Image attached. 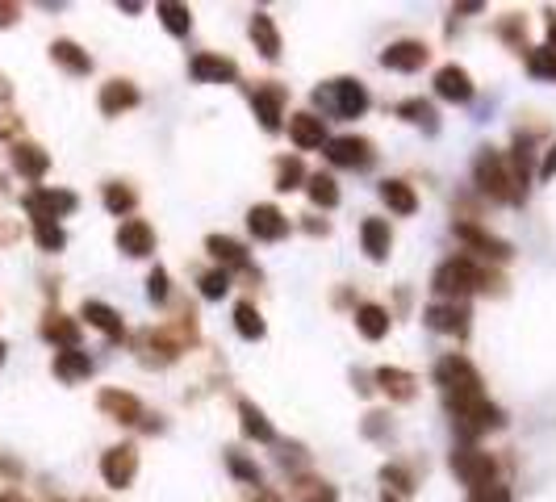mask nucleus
<instances>
[{
  "label": "nucleus",
  "instance_id": "1",
  "mask_svg": "<svg viewBox=\"0 0 556 502\" xmlns=\"http://www.w3.org/2000/svg\"><path fill=\"white\" fill-rule=\"evenodd\" d=\"M477 185L485 188L490 197H498V201H514V172H506V159L494 151H481L477 155Z\"/></svg>",
  "mask_w": 556,
  "mask_h": 502
},
{
  "label": "nucleus",
  "instance_id": "2",
  "mask_svg": "<svg viewBox=\"0 0 556 502\" xmlns=\"http://www.w3.org/2000/svg\"><path fill=\"white\" fill-rule=\"evenodd\" d=\"M436 377H439V385H444L452 398H473V393H481V377L473 372V364L460 361V356H447V361H439Z\"/></svg>",
  "mask_w": 556,
  "mask_h": 502
},
{
  "label": "nucleus",
  "instance_id": "3",
  "mask_svg": "<svg viewBox=\"0 0 556 502\" xmlns=\"http://www.w3.org/2000/svg\"><path fill=\"white\" fill-rule=\"evenodd\" d=\"M25 209L34 214V222H55L59 214L76 209V193H67V188H38V193L25 197Z\"/></svg>",
  "mask_w": 556,
  "mask_h": 502
},
{
  "label": "nucleus",
  "instance_id": "4",
  "mask_svg": "<svg viewBox=\"0 0 556 502\" xmlns=\"http://www.w3.org/2000/svg\"><path fill=\"white\" fill-rule=\"evenodd\" d=\"M481 285V273L473 268L469 260H447L444 268L436 273V289L444 297H456V294H469V289H477Z\"/></svg>",
  "mask_w": 556,
  "mask_h": 502
},
{
  "label": "nucleus",
  "instance_id": "5",
  "mask_svg": "<svg viewBox=\"0 0 556 502\" xmlns=\"http://www.w3.org/2000/svg\"><path fill=\"white\" fill-rule=\"evenodd\" d=\"M452 469L465 478V486H473V490H490L494 481V460L485 457V452H473V448H465V452H456L452 457Z\"/></svg>",
  "mask_w": 556,
  "mask_h": 502
},
{
  "label": "nucleus",
  "instance_id": "6",
  "mask_svg": "<svg viewBox=\"0 0 556 502\" xmlns=\"http://www.w3.org/2000/svg\"><path fill=\"white\" fill-rule=\"evenodd\" d=\"M134 469H139V452H134L130 444L110 448V452H105V460H101V473H105V481H110L113 490H121V486H130Z\"/></svg>",
  "mask_w": 556,
  "mask_h": 502
},
{
  "label": "nucleus",
  "instance_id": "7",
  "mask_svg": "<svg viewBox=\"0 0 556 502\" xmlns=\"http://www.w3.org/2000/svg\"><path fill=\"white\" fill-rule=\"evenodd\" d=\"M327 101H335V110L343 113V118H360V113L369 110V92H364V84H356V80H335V84L327 88Z\"/></svg>",
  "mask_w": 556,
  "mask_h": 502
},
{
  "label": "nucleus",
  "instance_id": "8",
  "mask_svg": "<svg viewBox=\"0 0 556 502\" xmlns=\"http://www.w3.org/2000/svg\"><path fill=\"white\" fill-rule=\"evenodd\" d=\"M247 227L255 239H284V235H289V218H284L276 206H255L247 214Z\"/></svg>",
  "mask_w": 556,
  "mask_h": 502
},
{
  "label": "nucleus",
  "instance_id": "9",
  "mask_svg": "<svg viewBox=\"0 0 556 502\" xmlns=\"http://www.w3.org/2000/svg\"><path fill=\"white\" fill-rule=\"evenodd\" d=\"M327 159H331V164H339V168H364L372 159V147L364 139H351V134H348V139H335V142H331V147H327Z\"/></svg>",
  "mask_w": 556,
  "mask_h": 502
},
{
  "label": "nucleus",
  "instance_id": "10",
  "mask_svg": "<svg viewBox=\"0 0 556 502\" xmlns=\"http://www.w3.org/2000/svg\"><path fill=\"white\" fill-rule=\"evenodd\" d=\"M436 92H439L444 101H469V97H473V80H469V72H465V67H456V63L439 67Z\"/></svg>",
  "mask_w": 556,
  "mask_h": 502
},
{
  "label": "nucleus",
  "instance_id": "11",
  "mask_svg": "<svg viewBox=\"0 0 556 502\" xmlns=\"http://www.w3.org/2000/svg\"><path fill=\"white\" fill-rule=\"evenodd\" d=\"M118 247L126 251V256H147V251L155 247V235H151V227L142 218H130V222H121V230H118Z\"/></svg>",
  "mask_w": 556,
  "mask_h": 502
},
{
  "label": "nucleus",
  "instance_id": "12",
  "mask_svg": "<svg viewBox=\"0 0 556 502\" xmlns=\"http://www.w3.org/2000/svg\"><path fill=\"white\" fill-rule=\"evenodd\" d=\"M381 63L393 67V72H418V67L427 63V46L423 43H393L381 55Z\"/></svg>",
  "mask_w": 556,
  "mask_h": 502
},
{
  "label": "nucleus",
  "instance_id": "13",
  "mask_svg": "<svg viewBox=\"0 0 556 502\" xmlns=\"http://www.w3.org/2000/svg\"><path fill=\"white\" fill-rule=\"evenodd\" d=\"M289 139H293L302 151H310V147H322V139H327V130H322V118H314V113H297V118H289Z\"/></svg>",
  "mask_w": 556,
  "mask_h": 502
},
{
  "label": "nucleus",
  "instance_id": "14",
  "mask_svg": "<svg viewBox=\"0 0 556 502\" xmlns=\"http://www.w3.org/2000/svg\"><path fill=\"white\" fill-rule=\"evenodd\" d=\"M101 410H110L118 423H139L142 419V402L134 393H121V390H105L101 393Z\"/></svg>",
  "mask_w": 556,
  "mask_h": 502
},
{
  "label": "nucleus",
  "instance_id": "15",
  "mask_svg": "<svg viewBox=\"0 0 556 502\" xmlns=\"http://www.w3.org/2000/svg\"><path fill=\"white\" fill-rule=\"evenodd\" d=\"M139 105V88L126 84V80H110V84L101 88V110L110 113H121V110H134Z\"/></svg>",
  "mask_w": 556,
  "mask_h": 502
},
{
  "label": "nucleus",
  "instance_id": "16",
  "mask_svg": "<svg viewBox=\"0 0 556 502\" xmlns=\"http://www.w3.org/2000/svg\"><path fill=\"white\" fill-rule=\"evenodd\" d=\"M193 76L201 80V84H226V80H235V63L222 55H197Z\"/></svg>",
  "mask_w": 556,
  "mask_h": 502
},
{
  "label": "nucleus",
  "instance_id": "17",
  "mask_svg": "<svg viewBox=\"0 0 556 502\" xmlns=\"http://www.w3.org/2000/svg\"><path fill=\"white\" fill-rule=\"evenodd\" d=\"M13 168H17L22 176H30V180H38V176L51 168V159H46L43 147H34V142H17V147H13Z\"/></svg>",
  "mask_w": 556,
  "mask_h": 502
},
{
  "label": "nucleus",
  "instance_id": "18",
  "mask_svg": "<svg viewBox=\"0 0 556 502\" xmlns=\"http://www.w3.org/2000/svg\"><path fill=\"white\" fill-rule=\"evenodd\" d=\"M281 101H284V88H276V84L255 88V113H260V121L268 130L281 126Z\"/></svg>",
  "mask_w": 556,
  "mask_h": 502
},
{
  "label": "nucleus",
  "instance_id": "19",
  "mask_svg": "<svg viewBox=\"0 0 556 502\" xmlns=\"http://www.w3.org/2000/svg\"><path fill=\"white\" fill-rule=\"evenodd\" d=\"M456 235H460L465 243H473V247H477L481 256H494V260H506V256H511V247H506V243L494 239V235H485V230H477V227H469V222H460Z\"/></svg>",
  "mask_w": 556,
  "mask_h": 502
},
{
  "label": "nucleus",
  "instance_id": "20",
  "mask_svg": "<svg viewBox=\"0 0 556 502\" xmlns=\"http://www.w3.org/2000/svg\"><path fill=\"white\" fill-rule=\"evenodd\" d=\"M251 38L260 43L264 59L281 55V34H276V25H273V17H268V13H255V17H251Z\"/></svg>",
  "mask_w": 556,
  "mask_h": 502
},
{
  "label": "nucleus",
  "instance_id": "21",
  "mask_svg": "<svg viewBox=\"0 0 556 502\" xmlns=\"http://www.w3.org/2000/svg\"><path fill=\"white\" fill-rule=\"evenodd\" d=\"M92 372V361H88V352H76V348H63L55 356V377H63V381H80V377H88Z\"/></svg>",
  "mask_w": 556,
  "mask_h": 502
},
{
  "label": "nucleus",
  "instance_id": "22",
  "mask_svg": "<svg viewBox=\"0 0 556 502\" xmlns=\"http://www.w3.org/2000/svg\"><path fill=\"white\" fill-rule=\"evenodd\" d=\"M43 335H46V339H55V343H63V348H76V343H80L76 318H67V314H46Z\"/></svg>",
  "mask_w": 556,
  "mask_h": 502
},
{
  "label": "nucleus",
  "instance_id": "23",
  "mask_svg": "<svg viewBox=\"0 0 556 502\" xmlns=\"http://www.w3.org/2000/svg\"><path fill=\"white\" fill-rule=\"evenodd\" d=\"M51 59H55L59 67H67V72H76V76H84L88 67H92V59H88L76 43H67V38H59V43L51 46Z\"/></svg>",
  "mask_w": 556,
  "mask_h": 502
},
{
  "label": "nucleus",
  "instance_id": "24",
  "mask_svg": "<svg viewBox=\"0 0 556 502\" xmlns=\"http://www.w3.org/2000/svg\"><path fill=\"white\" fill-rule=\"evenodd\" d=\"M381 197H385V206L398 209V214H415V209H418L415 188L402 185V180H385V185H381Z\"/></svg>",
  "mask_w": 556,
  "mask_h": 502
},
{
  "label": "nucleus",
  "instance_id": "25",
  "mask_svg": "<svg viewBox=\"0 0 556 502\" xmlns=\"http://www.w3.org/2000/svg\"><path fill=\"white\" fill-rule=\"evenodd\" d=\"M360 239H364V251H369L372 260H385V251H389V227L381 218H369L360 227Z\"/></svg>",
  "mask_w": 556,
  "mask_h": 502
},
{
  "label": "nucleus",
  "instance_id": "26",
  "mask_svg": "<svg viewBox=\"0 0 556 502\" xmlns=\"http://www.w3.org/2000/svg\"><path fill=\"white\" fill-rule=\"evenodd\" d=\"M84 318H88V323H92L97 331H105V335H113V339L121 335V318H118V310H110L105 302H84Z\"/></svg>",
  "mask_w": 556,
  "mask_h": 502
},
{
  "label": "nucleus",
  "instance_id": "27",
  "mask_svg": "<svg viewBox=\"0 0 556 502\" xmlns=\"http://www.w3.org/2000/svg\"><path fill=\"white\" fill-rule=\"evenodd\" d=\"M356 327H360L364 339H381L389 331V314L381 306H360L356 310Z\"/></svg>",
  "mask_w": 556,
  "mask_h": 502
},
{
  "label": "nucleus",
  "instance_id": "28",
  "mask_svg": "<svg viewBox=\"0 0 556 502\" xmlns=\"http://www.w3.org/2000/svg\"><path fill=\"white\" fill-rule=\"evenodd\" d=\"M239 415H243V431H247L251 439H260V444H268V439L276 436V431H273V423H268V419H264V415H260V410H255V406H251V402H243V406H239Z\"/></svg>",
  "mask_w": 556,
  "mask_h": 502
},
{
  "label": "nucleus",
  "instance_id": "29",
  "mask_svg": "<svg viewBox=\"0 0 556 502\" xmlns=\"http://www.w3.org/2000/svg\"><path fill=\"white\" fill-rule=\"evenodd\" d=\"M377 381H381L385 393L402 398V402L415 393V377H410V372H402V369H381V372H377Z\"/></svg>",
  "mask_w": 556,
  "mask_h": 502
},
{
  "label": "nucleus",
  "instance_id": "30",
  "mask_svg": "<svg viewBox=\"0 0 556 502\" xmlns=\"http://www.w3.org/2000/svg\"><path fill=\"white\" fill-rule=\"evenodd\" d=\"M206 247L214 251V256H218L222 264H230V268H243V264H247V251H243L235 239H222V235H209V243H206Z\"/></svg>",
  "mask_w": 556,
  "mask_h": 502
},
{
  "label": "nucleus",
  "instance_id": "31",
  "mask_svg": "<svg viewBox=\"0 0 556 502\" xmlns=\"http://www.w3.org/2000/svg\"><path fill=\"white\" fill-rule=\"evenodd\" d=\"M427 323L436 331H465V310L460 306H431L427 310Z\"/></svg>",
  "mask_w": 556,
  "mask_h": 502
},
{
  "label": "nucleus",
  "instance_id": "32",
  "mask_svg": "<svg viewBox=\"0 0 556 502\" xmlns=\"http://www.w3.org/2000/svg\"><path fill=\"white\" fill-rule=\"evenodd\" d=\"M235 327H239L243 339H260L264 335V318L260 310L251 306V302H239V310H235Z\"/></svg>",
  "mask_w": 556,
  "mask_h": 502
},
{
  "label": "nucleus",
  "instance_id": "33",
  "mask_svg": "<svg viewBox=\"0 0 556 502\" xmlns=\"http://www.w3.org/2000/svg\"><path fill=\"white\" fill-rule=\"evenodd\" d=\"M159 13H164V25L172 34H188V25H193V13H188L185 5H172V0H164V5H159Z\"/></svg>",
  "mask_w": 556,
  "mask_h": 502
},
{
  "label": "nucleus",
  "instance_id": "34",
  "mask_svg": "<svg viewBox=\"0 0 556 502\" xmlns=\"http://www.w3.org/2000/svg\"><path fill=\"white\" fill-rule=\"evenodd\" d=\"M310 197H314V206H335L339 201V188H335V180H331V176H310Z\"/></svg>",
  "mask_w": 556,
  "mask_h": 502
},
{
  "label": "nucleus",
  "instance_id": "35",
  "mask_svg": "<svg viewBox=\"0 0 556 502\" xmlns=\"http://www.w3.org/2000/svg\"><path fill=\"white\" fill-rule=\"evenodd\" d=\"M293 502H335V490L322 481H302V486H293Z\"/></svg>",
  "mask_w": 556,
  "mask_h": 502
},
{
  "label": "nucleus",
  "instance_id": "36",
  "mask_svg": "<svg viewBox=\"0 0 556 502\" xmlns=\"http://www.w3.org/2000/svg\"><path fill=\"white\" fill-rule=\"evenodd\" d=\"M34 239H38V247L43 251H59L63 247V230L55 227V222H34Z\"/></svg>",
  "mask_w": 556,
  "mask_h": 502
},
{
  "label": "nucleus",
  "instance_id": "37",
  "mask_svg": "<svg viewBox=\"0 0 556 502\" xmlns=\"http://www.w3.org/2000/svg\"><path fill=\"white\" fill-rule=\"evenodd\" d=\"M398 113H402V118H410V121H423V126H436V110H431L427 101H406Z\"/></svg>",
  "mask_w": 556,
  "mask_h": 502
},
{
  "label": "nucleus",
  "instance_id": "38",
  "mask_svg": "<svg viewBox=\"0 0 556 502\" xmlns=\"http://www.w3.org/2000/svg\"><path fill=\"white\" fill-rule=\"evenodd\" d=\"M105 206H110L113 214H126V209L134 206V193L130 188H121V185H110L105 188Z\"/></svg>",
  "mask_w": 556,
  "mask_h": 502
},
{
  "label": "nucleus",
  "instance_id": "39",
  "mask_svg": "<svg viewBox=\"0 0 556 502\" xmlns=\"http://www.w3.org/2000/svg\"><path fill=\"white\" fill-rule=\"evenodd\" d=\"M527 67H532L535 76H556V51H532Z\"/></svg>",
  "mask_w": 556,
  "mask_h": 502
},
{
  "label": "nucleus",
  "instance_id": "40",
  "mask_svg": "<svg viewBox=\"0 0 556 502\" xmlns=\"http://www.w3.org/2000/svg\"><path fill=\"white\" fill-rule=\"evenodd\" d=\"M230 289V276L226 273H206L201 276V294L206 297H222Z\"/></svg>",
  "mask_w": 556,
  "mask_h": 502
},
{
  "label": "nucleus",
  "instance_id": "41",
  "mask_svg": "<svg viewBox=\"0 0 556 502\" xmlns=\"http://www.w3.org/2000/svg\"><path fill=\"white\" fill-rule=\"evenodd\" d=\"M297 180H302V164L297 159H281V180H276V188H297Z\"/></svg>",
  "mask_w": 556,
  "mask_h": 502
},
{
  "label": "nucleus",
  "instance_id": "42",
  "mask_svg": "<svg viewBox=\"0 0 556 502\" xmlns=\"http://www.w3.org/2000/svg\"><path fill=\"white\" fill-rule=\"evenodd\" d=\"M147 294H151L155 302H164V297H168V273H164V268H155V273H151V281H147Z\"/></svg>",
  "mask_w": 556,
  "mask_h": 502
},
{
  "label": "nucleus",
  "instance_id": "43",
  "mask_svg": "<svg viewBox=\"0 0 556 502\" xmlns=\"http://www.w3.org/2000/svg\"><path fill=\"white\" fill-rule=\"evenodd\" d=\"M230 469L239 473V478H247V481H260V469H255V465H247L239 452H230Z\"/></svg>",
  "mask_w": 556,
  "mask_h": 502
},
{
  "label": "nucleus",
  "instance_id": "44",
  "mask_svg": "<svg viewBox=\"0 0 556 502\" xmlns=\"http://www.w3.org/2000/svg\"><path fill=\"white\" fill-rule=\"evenodd\" d=\"M540 176H544V180H548V176H556V147L544 155V168H540Z\"/></svg>",
  "mask_w": 556,
  "mask_h": 502
},
{
  "label": "nucleus",
  "instance_id": "45",
  "mask_svg": "<svg viewBox=\"0 0 556 502\" xmlns=\"http://www.w3.org/2000/svg\"><path fill=\"white\" fill-rule=\"evenodd\" d=\"M17 22V5H0V25H13Z\"/></svg>",
  "mask_w": 556,
  "mask_h": 502
},
{
  "label": "nucleus",
  "instance_id": "46",
  "mask_svg": "<svg viewBox=\"0 0 556 502\" xmlns=\"http://www.w3.org/2000/svg\"><path fill=\"white\" fill-rule=\"evenodd\" d=\"M485 502H511V494L502 490V486H490V490H485Z\"/></svg>",
  "mask_w": 556,
  "mask_h": 502
},
{
  "label": "nucleus",
  "instance_id": "47",
  "mask_svg": "<svg viewBox=\"0 0 556 502\" xmlns=\"http://www.w3.org/2000/svg\"><path fill=\"white\" fill-rule=\"evenodd\" d=\"M255 502H281V498H276V494H260V498H255Z\"/></svg>",
  "mask_w": 556,
  "mask_h": 502
},
{
  "label": "nucleus",
  "instance_id": "48",
  "mask_svg": "<svg viewBox=\"0 0 556 502\" xmlns=\"http://www.w3.org/2000/svg\"><path fill=\"white\" fill-rule=\"evenodd\" d=\"M385 502H398V498H389V494H385Z\"/></svg>",
  "mask_w": 556,
  "mask_h": 502
},
{
  "label": "nucleus",
  "instance_id": "49",
  "mask_svg": "<svg viewBox=\"0 0 556 502\" xmlns=\"http://www.w3.org/2000/svg\"><path fill=\"white\" fill-rule=\"evenodd\" d=\"M0 356H5V343H0Z\"/></svg>",
  "mask_w": 556,
  "mask_h": 502
},
{
  "label": "nucleus",
  "instance_id": "50",
  "mask_svg": "<svg viewBox=\"0 0 556 502\" xmlns=\"http://www.w3.org/2000/svg\"><path fill=\"white\" fill-rule=\"evenodd\" d=\"M0 185H5V180H0Z\"/></svg>",
  "mask_w": 556,
  "mask_h": 502
}]
</instances>
